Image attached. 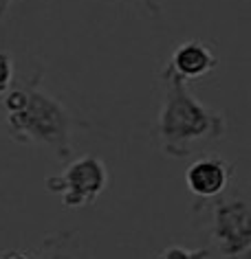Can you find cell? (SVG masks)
Here are the masks:
<instances>
[{
    "instance_id": "cell-1",
    "label": "cell",
    "mask_w": 251,
    "mask_h": 259,
    "mask_svg": "<svg viewBox=\"0 0 251 259\" xmlns=\"http://www.w3.org/2000/svg\"><path fill=\"white\" fill-rule=\"evenodd\" d=\"M161 106L157 112L154 134L159 150L170 158H190L203 147L223 139L227 119L223 112L205 106L188 88V83L172 73L167 66L161 68Z\"/></svg>"
},
{
    "instance_id": "cell-2",
    "label": "cell",
    "mask_w": 251,
    "mask_h": 259,
    "mask_svg": "<svg viewBox=\"0 0 251 259\" xmlns=\"http://www.w3.org/2000/svg\"><path fill=\"white\" fill-rule=\"evenodd\" d=\"M27 93V103L20 112L5 114L9 137L20 145L47 147L57 160L73 156V127L75 116L68 112L60 99L49 95L40 86V73L22 83Z\"/></svg>"
},
{
    "instance_id": "cell-3",
    "label": "cell",
    "mask_w": 251,
    "mask_h": 259,
    "mask_svg": "<svg viewBox=\"0 0 251 259\" xmlns=\"http://www.w3.org/2000/svg\"><path fill=\"white\" fill-rule=\"evenodd\" d=\"M209 211V237L221 259H249L251 206L244 198H221Z\"/></svg>"
},
{
    "instance_id": "cell-4",
    "label": "cell",
    "mask_w": 251,
    "mask_h": 259,
    "mask_svg": "<svg viewBox=\"0 0 251 259\" xmlns=\"http://www.w3.org/2000/svg\"><path fill=\"white\" fill-rule=\"evenodd\" d=\"M106 185L108 171L104 160L91 156V154L70 160L62 174L49 176L44 180L47 191L57 193L66 209H80V206L95 204V200L106 189Z\"/></svg>"
},
{
    "instance_id": "cell-5",
    "label": "cell",
    "mask_w": 251,
    "mask_h": 259,
    "mask_svg": "<svg viewBox=\"0 0 251 259\" xmlns=\"http://www.w3.org/2000/svg\"><path fill=\"white\" fill-rule=\"evenodd\" d=\"M234 178V163L218 156H198L185 171V185L198 200H214Z\"/></svg>"
},
{
    "instance_id": "cell-6",
    "label": "cell",
    "mask_w": 251,
    "mask_h": 259,
    "mask_svg": "<svg viewBox=\"0 0 251 259\" xmlns=\"http://www.w3.org/2000/svg\"><path fill=\"white\" fill-rule=\"evenodd\" d=\"M178 79L185 83L201 79V77L214 73L218 66V57L209 44L201 40H185L172 51L170 60L165 64Z\"/></svg>"
},
{
    "instance_id": "cell-7",
    "label": "cell",
    "mask_w": 251,
    "mask_h": 259,
    "mask_svg": "<svg viewBox=\"0 0 251 259\" xmlns=\"http://www.w3.org/2000/svg\"><path fill=\"white\" fill-rule=\"evenodd\" d=\"M31 259H84L82 239L77 231H55L44 235Z\"/></svg>"
},
{
    "instance_id": "cell-8",
    "label": "cell",
    "mask_w": 251,
    "mask_h": 259,
    "mask_svg": "<svg viewBox=\"0 0 251 259\" xmlns=\"http://www.w3.org/2000/svg\"><path fill=\"white\" fill-rule=\"evenodd\" d=\"M154 259H209V248H185V246L172 244L163 248Z\"/></svg>"
},
{
    "instance_id": "cell-9",
    "label": "cell",
    "mask_w": 251,
    "mask_h": 259,
    "mask_svg": "<svg viewBox=\"0 0 251 259\" xmlns=\"http://www.w3.org/2000/svg\"><path fill=\"white\" fill-rule=\"evenodd\" d=\"M11 86H14V64L7 53H0V97L7 95Z\"/></svg>"
},
{
    "instance_id": "cell-10",
    "label": "cell",
    "mask_w": 251,
    "mask_h": 259,
    "mask_svg": "<svg viewBox=\"0 0 251 259\" xmlns=\"http://www.w3.org/2000/svg\"><path fill=\"white\" fill-rule=\"evenodd\" d=\"M128 3H134L139 5V7H144L146 11H150V14H161V5H163V0H128Z\"/></svg>"
},
{
    "instance_id": "cell-11",
    "label": "cell",
    "mask_w": 251,
    "mask_h": 259,
    "mask_svg": "<svg viewBox=\"0 0 251 259\" xmlns=\"http://www.w3.org/2000/svg\"><path fill=\"white\" fill-rule=\"evenodd\" d=\"M0 259H31V255L24 250H5Z\"/></svg>"
},
{
    "instance_id": "cell-12",
    "label": "cell",
    "mask_w": 251,
    "mask_h": 259,
    "mask_svg": "<svg viewBox=\"0 0 251 259\" xmlns=\"http://www.w3.org/2000/svg\"><path fill=\"white\" fill-rule=\"evenodd\" d=\"M11 3H14V0H0V20L5 18V14H7V9H9Z\"/></svg>"
}]
</instances>
